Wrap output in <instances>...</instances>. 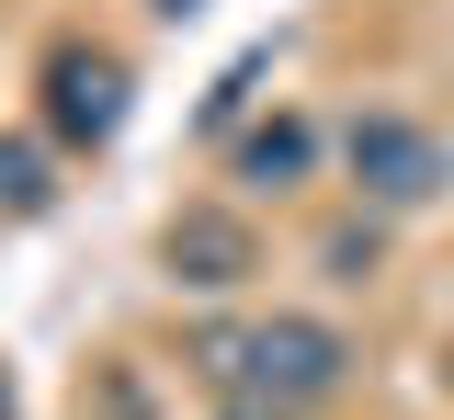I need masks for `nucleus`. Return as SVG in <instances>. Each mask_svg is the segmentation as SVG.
I'll use <instances>...</instances> for the list:
<instances>
[{"label":"nucleus","mask_w":454,"mask_h":420,"mask_svg":"<svg viewBox=\"0 0 454 420\" xmlns=\"http://www.w3.org/2000/svg\"><path fill=\"white\" fill-rule=\"evenodd\" d=\"M193 375L227 398H250V409H284V420H318L364 375L352 353V330L318 318V307H273V318H239V330H193Z\"/></svg>","instance_id":"f257e3e1"},{"label":"nucleus","mask_w":454,"mask_h":420,"mask_svg":"<svg viewBox=\"0 0 454 420\" xmlns=\"http://www.w3.org/2000/svg\"><path fill=\"white\" fill-rule=\"evenodd\" d=\"M340 182H352V205H375V216H420V205H443L454 148H443L420 114L375 103V114L340 125Z\"/></svg>","instance_id":"f03ea898"},{"label":"nucleus","mask_w":454,"mask_h":420,"mask_svg":"<svg viewBox=\"0 0 454 420\" xmlns=\"http://www.w3.org/2000/svg\"><path fill=\"white\" fill-rule=\"evenodd\" d=\"M35 80H46V136H57V148H114V136H125V91H137V68L114 58V46L57 35Z\"/></svg>","instance_id":"7ed1b4c3"},{"label":"nucleus","mask_w":454,"mask_h":420,"mask_svg":"<svg viewBox=\"0 0 454 420\" xmlns=\"http://www.w3.org/2000/svg\"><path fill=\"white\" fill-rule=\"evenodd\" d=\"M160 261H170V284L227 296V284L262 273V239H250V216H227V205H182V216L160 228Z\"/></svg>","instance_id":"20e7f679"},{"label":"nucleus","mask_w":454,"mask_h":420,"mask_svg":"<svg viewBox=\"0 0 454 420\" xmlns=\"http://www.w3.org/2000/svg\"><path fill=\"white\" fill-rule=\"evenodd\" d=\"M318 148H330L318 114L284 103V114H262L250 136H227V171H239V193H295V182H318Z\"/></svg>","instance_id":"39448f33"},{"label":"nucleus","mask_w":454,"mask_h":420,"mask_svg":"<svg viewBox=\"0 0 454 420\" xmlns=\"http://www.w3.org/2000/svg\"><path fill=\"white\" fill-rule=\"evenodd\" d=\"M57 205V136H0V216H46Z\"/></svg>","instance_id":"423d86ee"},{"label":"nucleus","mask_w":454,"mask_h":420,"mask_svg":"<svg viewBox=\"0 0 454 420\" xmlns=\"http://www.w3.org/2000/svg\"><path fill=\"white\" fill-rule=\"evenodd\" d=\"M318 261H330V284H364V273H375V228H340V239H318Z\"/></svg>","instance_id":"0eeeda50"},{"label":"nucleus","mask_w":454,"mask_h":420,"mask_svg":"<svg viewBox=\"0 0 454 420\" xmlns=\"http://www.w3.org/2000/svg\"><path fill=\"white\" fill-rule=\"evenodd\" d=\"M216 420H284V409H250V398H227V409H216Z\"/></svg>","instance_id":"6e6552de"},{"label":"nucleus","mask_w":454,"mask_h":420,"mask_svg":"<svg viewBox=\"0 0 454 420\" xmlns=\"http://www.w3.org/2000/svg\"><path fill=\"white\" fill-rule=\"evenodd\" d=\"M148 12H160V23H182V12H205V0H148Z\"/></svg>","instance_id":"1a4fd4ad"},{"label":"nucleus","mask_w":454,"mask_h":420,"mask_svg":"<svg viewBox=\"0 0 454 420\" xmlns=\"http://www.w3.org/2000/svg\"><path fill=\"white\" fill-rule=\"evenodd\" d=\"M443 398H454V341H443Z\"/></svg>","instance_id":"9d476101"},{"label":"nucleus","mask_w":454,"mask_h":420,"mask_svg":"<svg viewBox=\"0 0 454 420\" xmlns=\"http://www.w3.org/2000/svg\"><path fill=\"white\" fill-rule=\"evenodd\" d=\"M0 420H12V386H0Z\"/></svg>","instance_id":"9b49d317"}]
</instances>
